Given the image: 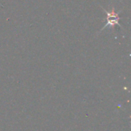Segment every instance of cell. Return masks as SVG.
Returning a JSON list of instances; mask_svg holds the SVG:
<instances>
[{
  "label": "cell",
  "instance_id": "6da1fadb",
  "mask_svg": "<svg viewBox=\"0 0 131 131\" xmlns=\"http://www.w3.org/2000/svg\"><path fill=\"white\" fill-rule=\"evenodd\" d=\"M103 8V10L104 11V12H105L106 15H107V18H106L107 21H106L104 26L101 28V30H100L99 33H101V32L104 29H105L107 27H109V28H114L115 25H119L120 27H121V25L120 22H119V21H120V19H121V18L119 17V13H120L121 12H115V11H114V7L112 8V9H111V12L105 10L104 8Z\"/></svg>",
  "mask_w": 131,
  "mask_h": 131
}]
</instances>
